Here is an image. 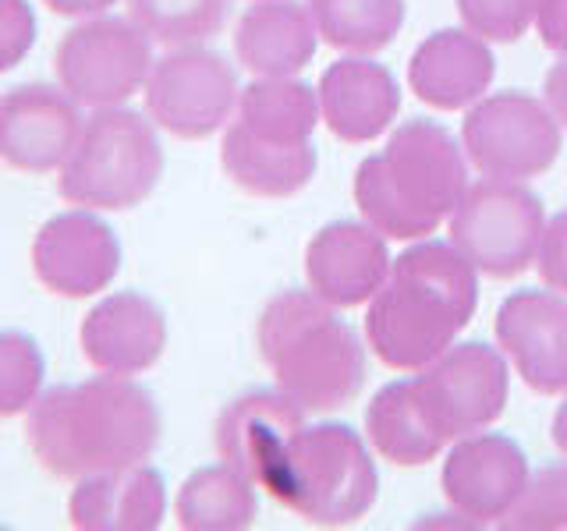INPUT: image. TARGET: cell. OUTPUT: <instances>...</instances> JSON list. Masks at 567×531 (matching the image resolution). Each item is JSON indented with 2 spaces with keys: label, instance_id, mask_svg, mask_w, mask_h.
<instances>
[{
  "label": "cell",
  "instance_id": "cell-16",
  "mask_svg": "<svg viewBox=\"0 0 567 531\" xmlns=\"http://www.w3.org/2000/svg\"><path fill=\"white\" fill-rule=\"evenodd\" d=\"M79 344L85 362L106 376H142L167 347V319L153 298L117 291L85 312Z\"/></svg>",
  "mask_w": 567,
  "mask_h": 531
},
{
  "label": "cell",
  "instance_id": "cell-37",
  "mask_svg": "<svg viewBox=\"0 0 567 531\" xmlns=\"http://www.w3.org/2000/svg\"><path fill=\"white\" fill-rule=\"evenodd\" d=\"M549 436H554V447L567 457V400L557 407L554 425H549Z\"/></svg>",
  "mask_w": 567,
  "mask_h": 531
},
{
  "label": "cell",
  "instance_id": "cell-25",
  "mask_svg": "<svg viewBox=\"0 0 567 531\" xmlns=\"http://www.w3.org/2000/svg\"><path fill=\"white\" fill-rule=\"evenodd\" d=\"M256 482L227 460L195 468L174 500L177 528L185 531H245L256 524Z\"/></svg>",
  "mask_w": 567,
  "mask_h": 531
},
{
  "label": "cell",
  "instance_id": "cell-26",
  "mask_svg": "<svg viewBox=\"0 0 567 531\" xmlns=\"http://www.w3.org/2000/svg\"><path fill=\"white\" fill-rule=\"evenodd\" d=\"M319 93L298 79H256L241 88L238 124L274 146H306L319 128Z\"/></svg>",
  "mask_w": 567,
  "mask_h": 531
},
{
  "label": "cell",
  "instance_id": "cell-2",
  "mask_svg": "<svg viewBox=\"0 0 567 531\" xmlns=\"http://www.w3.org/2000/svg\"><path fill=\"white\" fill-rule=\"evenodd\" d=\"M478 270L454 241L422 238L394 259L383 288L365 305V344L394 372H419L472 323Z\"/></svg>",
  "mask_w": 567,
  "mask_h": 531
},
{
  "label": "cell",
  "instance_id": "cell-15",
  "mask_svg": "<svg viewBox=\"0 0 567 531\" xmlns=\"http://www.w3.org/2000/svg\"><path fill=\"white\" fill-rule=\"evenodd\" d=\"M79 100L58 85H14L0 96V164L22 174H53L85 128Z\"/></svg>",
  "mask_w": 567,
  "mask_h": 531
},
{
  "label": "cell",
  "instance_id": "cell-36",
  "mask_svg": "<svg viewBox=\"0 0 567 531\" xmlns=\"http://www.w3.org/2000/svg\"><path fill=\"white\" fill-rule=\"evenodd\" d=\"M43 4L61 18H93L103 14L106 8H114L117 0H43Z\"/></svg>",
  "mask_w": 567,
  "mask_h": 531
},
{
  "label": "cell",
  "instance_id": "cell-32",
  "mask_svg": "<svg viewBox=\"0 0 567 531\" xmlns=\"http://www.w3.org/2000/svg\"><path fill=\"white\" fill-rule=\"evenodd\" d=\"M35 43V11L29 0H0V75L18 67Z\"/></svg>",
  "mask_w": 567,
  "mask_h": 531
},
{
  "label": "cell",
  "instance_id": "cell-11",
  "mask_svg": "<svg viewBox=\"0 0 567 531\" xmlns=\"http://www.w3.org/2000/svg\"><path fill=\"white\" fill-rule=\"evenodd\" d=\"M412 389L425 418L447 442L483 433L507 407V354L483 341L454 344L436 362L419 368V376H412Z\"/></svg>",
  "mask_w": 567,
  "mask_h": 531
},
{
  "label": "cell",
  "instance_id": "cell-12",
  "mask_svg": "<svg viewBox=\"0 0 567 531\" xmlns=\"http://www.w3.org/2000/svg\"><path fill=\"white\" fill-rule=\"evenodd\" d=\"M32 273L58 298H93L121 273V241L93 209L58 212L32 241Z\"/></svg>",
  "mask_w": 567,
  "mask_h": 531
},
{
  "label": "cell",
  "instance_id": "cell-13",
  "mask_svg": "<svg viewBox=\"0 0 567 531\" xmlns=\"http://www.w3.org/2000/svg\"><path fill=\"white\" fill-rule=\"evenodd\" d=\"M528 457L511 436H461L440 471L447 503L472 524H501L528 486Z\"/></svg>",
  "mask_w": 567,
  "mask_h": 531
},
{
  "label": "cell",
  "instance_id": "cell-22",
  "mask_svg": "<svg viewBox=\"0 0 567 531\" xmlns=\"http://www.w3.org/2000/svg\"><path fill=\"white\" fill-rule=\"evenodd\" d=\"M319 32L306 4L252 0L235 25V58L256 79H295L316 58Z\"/></svg>",
  "mask_w": 567,
  "mask_h": 531
},
{
  "label": "cell",
  "instance_id": "cell-9",
  "mask_svg": "<svg viewBox=\"0 0 567 531\" xmlns=\"http://www.w3.org/2000/svg\"><path fill=\"white\" fill-rule=\"evenodd\" d=\"M560 124L546 100L507 88L472 103L461 124V146L483 177L528 181L557 164Z\"/></svg>",
  "mask_w": 567,
  "mask_h": 531
},
{
  "label": "cell",
  "instance_id": "cell-34",
  "mask_svg": "<svg viewBox=\"0 0 567 531\" xmlns=\"http://www.w3.org/2000/svg\"><path fill=\"white\" fill-rule=\"evenodd\" d=\"M539 40L549 53H567V0H539L536 11Z\"/></svg>",
  "mask_w": 567,
  "mask_h": 531
},
{
  "label": "cell",
  "instance_id": "cell-3",
  "mask_svg": "<svg viewBox=\"0 0 567 531\" xmlns=\"http://www.w3.org/2000/svg\"><path fill=\"white\" fill-rule=\"evenodd\" d=\"M354 206L383 238L422 241L451 220L468 191L465 146L436 121L412 117L354 170Z\"/></svg>",
  "mask_w": 567,
  "mask_h": 531
},
{
  "label": "cell",
  "instance_id": "cell-24",
  "mask_svg": "<svg viewBox=\"0 0 567 531\" xmlns=\"http://www.w3.org/2000/svg\"><path fill=\"white\" fill-rule=\"evenodd\" d=\"M365 439L383 460L398 468H422L447 447V439L425 418L412 379H398L377 389V397L365 407Z\"/></svg>",
  "mask_w": 567,
  "mask_h": 531
},
{
  "label": "cell",
  "instance_id": "cell-14",
  "mask_svg": "<svg viewBox=\"0 0 567 531\" xmlns=\"http://www.w3.org/2000/svg\"><path fill=\"white\" fill-rule=\"evenodd\" d=\"M493 333L532 394H567V298L560 291L507 294L496 309Z\"/></svg>",
  "mask_w": 567,
  "mask_h": 531
},
{
  "label": "cell",
  "instance_id": "cell-20",
  "mask_svg": "<svg viewBox=\"0 0 567 531\" xmlns=\"http://www.w3.org/2000/svg\"><path fill=\"white\" fill-rule=\"evenodd\" d=\"M496 58L472 29H440L415 46L408 61V88L433 111H461L489 93Z\"/></svg>",
  "mask_w": 567,
  "mask_h": 531
},
{
  "label": "cell",
  "instance_id": "cell-29",
  "mask_svg": "<svg viewBox=\"0 0 567 531\" xmlns=\"http://www.w3.org/2000/svg\"><path fill=\"white\" fill-rule=\"evenodd\" d=\"M47 362L40 344L22 330H0V418L29 415L40 400Z\"/></svg>",
  "mask_w": 567,
  "mask_h": 531
},
{
  "label": "cell",
  "instance_id": "cell-7",
  "mask_svg": "<svg viewBox=\"0 0 567 531\" xmlns=\"http://www.w3.org/2000/svg\"><path fill=\"white\" fill-rule=\"evenodd\" d=\"M451 241L489 280H514L536 262L546 209L525 181L483 177L451 212Z\"/></svg>",
  "mask_w": 567,
  "mask_h": 531
},
{
  "label": "cell",
  "instance_id": "cell-8",
  "mask_svg": "<svg viewBox=\"0 0 567 531\" xmlns=\"http://www.w3.org/2000/svg\"><path fill=\"white\" fill-rule=\"evenodd\" d=\"M153 40L132 18H82L53 53L61 88L82 106H121L142 93L153 71Z\"/></svg>",
  "mask_w": 567,
  "mask_h": 531
},
{
  "label": "cell",
  "instance_id": "cell-5",
  "mask_svg": "<svg viewBox=\"0 0 567 531\" xmlns=\"http://www.w3.org/2000/svg\"><path fill=\"white\" fill-rule=\"evenodd\" d=\"M262 489L316 528H348L377 507L380 471L351 425L306 421L266 471Z\"/></svg>",
  "mask_w": 567,
  "mask_h": 531
},
{
  "label": "cell",
  "instance_id": "cell-27",
  "mask_svg": "<svg viewBox=\"0 0 567 531\" xmlns=\"http://www.w3.org/2000/svg\"><path fill=\"white\" fill-rule=\"evenodd\" d=\"M319 40L344 53H380L404 25V0H306Z\"/></svg>",
  "mask_w": 567,
  "mask_h": 531
},
{
  "label": "cell",
  "instance_id": "cell-35",
  "mask_svg": "<svg viewBox=\"0 0 567 531\" xmlns=\"http://www.w3.org/2000/svg\"><path fill=\"white\" fill-rule=\"evenodd\" d=\"M543 100L546 106L554 111L557 124L567 132V53L546 71V82H543Z\"/></svg>",
  "mask_w": 567,
  "mask_h": 531
},
{
  "label": "cell",
  "instance_id": "cell-6",
  "mask_svg": "<svg viewBox=\"0 0 567 531\" xmlns=\"http://www.w3.org/2000/svg\"><path fill=\"white\" fill-rule=\"evenodd\" d=\"M159 177L164 146L153 117L124 106H100L58 170V191L79 209L124 212L146 202Z\"/></svg>",
  "mask_w": 567,
  "mask_h": 531
},
{
  "label": "cell",
  "instance_id": "cell-19",
  "mask_svg": "<svg viewBox=\"0 0 567 531\" xmlns=\"http://www.w3.org/2000/svg\"><path fill=\"white\" fill-rule=\"evenodd\" d=\"M306 407L284 389H252L220 412L217 425H213V447H217L220 460L262 486L266 471L277 465L291 436L306 425Z\"/></svg>",
  "mask_w": 567,
  "mask_h": 531
},
{
  "label": "cell",
  "instance_id": "cell-17",
  "mask_svg": "<svg viewBox=\"0 0 567 531\" xmlns=\"http://www.w3.org/2000/svg\"><path fill=\"white\" fill-rule=\"evenodd\" d=\"M386 241L377 227L337 220L327 223L306 248V277L309 291H316L333 309L369 305L386 277H390Z\"/></svg>",
  "mask_w": 567,
  "mask_h": 531
},
{
  "label": "cell",
  "instance_id": "cell-28",
  "mask_svg": "<svg viewBox=\"0 0 567 531\" xmlns=\"http://www.w3.org/2000/svg\"><path fill=\"white\" fill-rule=\"evenodd\" d=\"M128 18L150 32L153 43L199 46L220 35L227 22V0H128Z\"/></svg>",
  "mask_w": 567,
  "mask_h": 531
},
{
  "label": "cell",
  "instance_id": "cell-31",
  "mask_svg": "<svg viewBox=\"0 0 567 531\" xmlns=\"http://www.w3.org/2000/svg\"><path fill=\"white\" fill-rule=\"evenodd\" d=\"M461 25L486 43H514L536 25L539 0H454Z\"/></svg>",
  "mask_w": 567,
  "mask_h": 531
},
{
  "label": "cell",
  "instance_id": "cell-10",
  "mask_svg": "<svg viewBox=\"0 0 567 531\" xmlns=\"http://www.w3.org/2000/svg\"><path fill=\"white\" fill-rule=\"evenodd\" d=\"M142 96L156 128L182 142H203L238 114L241 85L235 64L217 50L174 46L153 64Z\"/></svg>",
  "mask_w": 567,
  "mask_h": 531
},
{
  "label": "cell",
  "instance_id": "cell-4",
  "mask_svg": "<svg viewBox=\"0 0 567 531\" xmlns=\"http://www.w3.org/2000/svg\"><path fill=\"white\" fill-rule=\"evenodd\" d=\"M256 347L277 389L306 412H341L365 383L369 344L316 291H280L266 301Z\"/></svg>",
  "mask_w": 567,
  "mask_h": 531
},
{
  "label": "cell",
  "instance_id": "cell-33",
  "mask_svg": "<svg viewBox=\"0 0 567 531\" xmlns=\"http://www.w3.org/2000/svg\"><path fill=\"white\" fill-rule=\"evenodd\" d=\"M536 270L549 291L567 294V209H560L557 217L546 220L539 252H536Z\"/></svg>",
  "mask_w": 567,
  "mask_h": 531
},
{
  "label": "cell",
  "instance_id": "cell-21",
  "mask_svg": "<svg viewBox=\"0 0 567 531\" xmlns=\"http://www.w3.org/2000/svg\"><path fill=\"white\" fill-rule=\"evenodd\" d=\"M79 531H156L167 518L164 475L150 465L79 478L68 500Z\"/></svg>",
  "mask_w": 567,
  "mask_h": 531
},
{
  "label": "cell",
  "instance_id": "cell-1",
  "mask_svg": "<svg viewBox=\"0 0 567 531\" xmlns=\"http://www.w3.org/2000/svg\"><path fill=\"white\" fill-rule=\"evenodd\" d=\"M164 436V415L146 386L128 376H96L43 389L29 407L25 439L35 460L58 478L146 465Z\"/></svg>",
  "mask_w": 567,
  "mask_h": 531
},
{
  "label": "cell",
  "instance_id": "cell-18",
  "mask_svg": "<svg viewBox=\"0 0 567 531\" xmlns=\"http://www.w3.org/2000/svg\"><path fill=\"white\" fill-rule=\"evenodd\" d=\"M319 111L323 124L351 146L377 142L401 114V85L390 67L348 53L333 61L319 79Z\"/></svg>",
  "mask_w": 567,
  "mask_h": 531
},
{
  "label": "cell",
  "instance_id": "cell-23",
  "mask_svg": "<svg viewBox=\"0 0 567 531\" xmlns=\"http://www.w3.org/2000/svg\"><path fill=\"white\" fill-rule=\"evenodd\" d=\"M316 146H274L248 135L238 121L224 128L220 167L245 195L256 199H291L316 177Z\"/></svg>",
  "mask_w": 567,
  "mask_h": 531
},
{
  "label": "cell",
  "instance_id": "cell-30",
  "mask_svg": "<svg viewBox=\"0 0 567 531\" xmlns=\"http://www.w3.org/2000/svg\"><path fill=\"white\" fill-rule=\"evenodd\" d=\"M507 531H567V465H546L528 475V486L507 518L496 524Z\"/></svg>",
  "mask_w": 567,
  "mask_h": 531
}]
</instances>
